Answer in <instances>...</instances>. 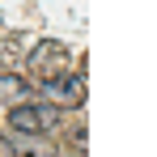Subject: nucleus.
<instances>
[{
    "instance_id": "1",
    "label": "nucleus",
    "mask_w": 157,
    "mask_h": 157,
    "mask_svg": "<svg viewBox=\"0 0 157 157\" xmlns=\"http://www.w3.org/2000/svg\"><path fill=\"white\" fill-rule=\"evenodd\" d=\"M26 72H30V81H34L47 98H55L59 106H81L85 102V85H81V77H72V51H68L64 43L43 38V43L26 55Z\"/></svg>"
},
{
    "instance_id": "2",
    "label": "nucleus",
    "mask_w": 157,
    "mask_h": 157,
    "mask_svg": "<svg viewBox=\"0 0 157 157\" xmlns=\"http://www.w3.org/2000/svg\"><path fill=\"white\" fill-rule=\"evenodd\" d=\"M9 123L21 132V136H47V132H55V123H59V115H55V106H38V102H21L9 110Z\"/></svg>"
}]
</instances>
